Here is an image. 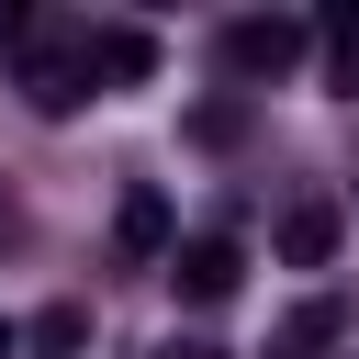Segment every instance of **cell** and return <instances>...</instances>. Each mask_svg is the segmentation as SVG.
<instances>
[{"label":"cell","mask_w":359,"mask_h":359,"mask_svg":"<svg viewBox=\"0 0 359 359\" xmlns=\"http://www.w3.org/2000/svg\"><path fill=\"white\" fill-rule=\"evenodd\" d=\"M213 56H224V90L247 101V90H269V79H292V67L314 56V22H292V11H247V22L213 34Z\"/></svg>","instance_id":"cell-1"},{"label":"cell","mask_w":359,"mask_h":359,"mask_svg":"<svg viewBox=\"0 0 359 359\" xmlns=\"http://www.w3.org/2000/svg\"><path fill=\"white\" fill-rule=\"evenodd\" d=\"M168 280H180V303H202V314H213V303H236L247 247H236V236H180V247H168Z\"/></svg>","instance_id":"cell-2"},{"label":"cell","mask_w":359,"mask_h":359,"mask_svg":"<svg viewBox=\"0 0 359 359\" xmlns=\"http://www.w3.org/2000/svg\"><path fill=\"white\" fill-rule=\"evenodd\" d=\"M337 236H348V213H337L325 191H303V202L269 224V258H280V269H325V258H337Z\"/></svg>","instance_id":"cell-3"},{"label":"cell","mask_w":359,"mask_h":359,"mask_svg":"<svg viewBox=\"0 0 359 359\" xmlns=\"http://www.w3.org/2000/svg\"><path fill=\"white\" fill-rule=\"evenodd\" d=\"M112 258H123V269H157V258H168V191H157V180H135V191L112 202Z\"/></svg>","instance_id":"cell-4"},{"label":"cell","mask_w":359,"mask_h":359,"mask_svg":"<svg viewBox=\"0 0 359 359\" xmlns=\"http://www.w3.org/2000/svg\"><path fill=\"white\" fill-rule=\"evenodd\" d=\"M348 325H359V303H348V292H314V303H292V314L269 325V359H325Z\"/></svg>","instance_id":"cell-5"},{"label":"cell","mask_w":359,"mask_h":359,"mask_svg":"<svg viewBox=\"0 0 359 359\" xmlns=\"http://www.w3.org/2000/svg\"><path fill=\"white\" fill-rule=\"evenodd\" d=\"M90 79L101 90H146L157 79V34L146 22H90Z\"/></svg>","instance_id":"cell-6"},{"label":"cell","mask_w":359,"mask_h":359,"mask_svg":"<svg viewBox=\"0 0 359 359\" xmlns=\"http://www.w3.org/2000/svg\"><path fill=\"white\" fill-rule=\"evenodd\" d=\"M22 101L67 123V112L90 101V34H79V56H45V45H34V67H22Z\"/></svg>","instance_id":"cell-7"},{"label":"cell","mask_w":359,"mask_h":359,"mask_svg":"<svg viewBox=\"0 0 359 359\" xmlns=\"http://www.w3.org/2000/svg\"><path fill=\"white\" fill-rule=\"evenodd\" d=\"M314 56H325V90L359 101V0H337V11L314 22Z\"/></svg>","instance_id":"cell-8"},{"label":"cell","mask_w":359,"mask_h":359,"mask_svg":"<svg viewBox=\"0 0 359 359\" xmlns=\"http://www.w3.org/2000/svg\"><path fill=\"white\" fill-rule=\"evenodd\" d=\"M22 348H34V359H79V348H90V303H45V314L22 325Z\"/></svg>","instance_id":"cell-9"},{"label":"cell","mask_w":359,"mask_h":359,"mask_svg":"<svg viewBox=\"0 0 359 359\" xmlns=\"http://www.w3.org/2000/svg\"><path fill=\"white\" fill-rule=\"evenodd\" d=\"M236 135H247V101H236V90H224V101H202V112H191V146H236Z\"/></svg>","instance_id":"cell-10"},{"label":"cell","mask_w":359,"mask_h":359,"mask_svg":"<svg viewBox=\"0 0 359 359\" xmlns=\"http://www.w3.org/2000/svg\"><path fill=\"white\" fill-rule=\"evenodd\" d=\"M157 359H224V348H202V337H168V348H157Z\"/></svg>","instance_id":"cell-11"},{"label":"cell","mask_w":359,"mask_h":359,"mask_svg":"<svg viewBox=\"0 0 359 359\" xmlns=\"http://www.w3.org/2000/svg\"><path fill=\"white\" fill-rule=\"evenodd\" d=\"M11 348H22V325H11V314H0V359H11Z\"/></svg>","instance_id":"cell-12"}]
</instances>
